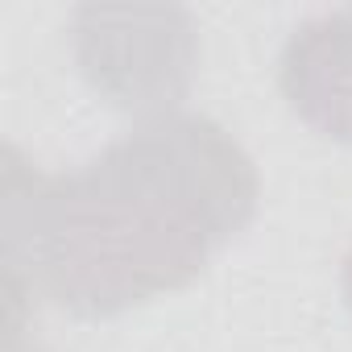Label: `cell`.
<instances>
[{
  "label": "cell",
  "instance_id": "cell-1",
  "mask_svg": "<svg viewBox=\"0 0 352 352\" xmlns=\"http://www.w3.org/2000/svg\"><path fill=\"white\" fill-rule=\"evenodd\" d=\"M5 282L75 319L187 290L257 216L249 149L204 112H162L87 166L42 174L5 153Z\"/></svg>",
  "mask_w": 352,
  "mask_h": 352
},
{
  "label": "cell",
  "instance_id": "cell-2",
  "mask_svg": "<svg viewBox=\"0 0 352 352\" xmlns=\"http://www.w3.org/2000/svg\"><path fill=\"white\" fill-rule=\"evenodd\" d=\"M75 58L83 79L116 108L162 116L191 91L199 38L179 9H79Z\"/></svg>",
  "mask_w": 352,
  "mask_h": 352
},
{
  "label": "cell",
  "instance_id": "cell-3",
  "mask_svg": "<svg viewBox=\"0 0 352 352\" xmlns=\"http://www.w3.org/2000/svg\"><path fill=\"white\" fill-rule=\"evenodd\" d=\"M278 91L307 129L352 149V5L290 30L278 54Z\"/></svg>",
  "mask_w": 352,
  "mask_h": 352
},
{
  "label": "cell",
  "instance_id": "cell-4",
  "mask_svg": "<svg viewBox=\"0 0 352 352\" xmlns=\"http://www.w3.org/2000/svg\"><path fill=\"white\" fill-rule=\"evenodd\" d=\"M340 294H344V307H348V315H352V245H348V253H344V261H340Z\"/></svg>",
  "mask_w": 352,
  "mask_h": 352
}]
</instances>
